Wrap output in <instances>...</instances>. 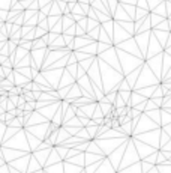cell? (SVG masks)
Segmentation results:
<instances>
[{
	"instance_id": "cell-1",
	"label": "cell",
	"mask_w": 171,
	"mask_h": 173,
	"mask_svg": "<svg viewBox=\"0 0 171 173\" xmlns=\"http://www.w3.org/2000/svg\"><path fill=\"white\" fill-rule=\"evenodd\" d=\"M35 107H36V102H35V101H30V102H26V104H24V110H27V111L33 110Z\"/></svg>"
}]
</instances>
